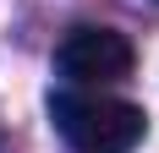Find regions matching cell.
Wrapping results in <instances>:
<instances>
[{"label": "cell", "mask_w": 159, "mask_h": 153, "mask_svg": "<svg viewBox=\"0 0 159 153\" xmlns=\"http://www.w3.org/2000/svg\"><path fill=\"white\" fill-rule=\"evenodd\" d=\"M55 131L71 153H132L148 137V115L132 98H115L104 88H61L49 93Z\"/></svg>", "instance_id": "1"}, {"label": "cell", "mask_w": 159, "mask_h": 153, "mask_svg": "<svg viewBox=\"0 0 159 153\" xmlns=\"http://www.w3.org/2000/svg\"><path fill=\"white\" fill-rule=\"evenodd\" d=\"M132 66H137V49H132L126 33L99 28V22H82L61 38L55 49V71L71 82V88H110V82H126Z\"/></svg>", "instance_id": "2"}]
</instances>
